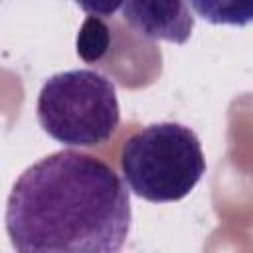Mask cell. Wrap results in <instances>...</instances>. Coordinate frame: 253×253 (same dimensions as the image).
<instances>
[{"mask_svg":"<svg viewBox=\"0 0 253 253\" xmlns=\"http://www.w3.org/2000/svg\"><path fill=\"white\" fill-rule=\"evenodd\" d=\"M126 184L101 158L59 150L28 166L6 204L20 253H117L130 231Z\"/></svg>","mask_w":253,"mask_h":253,"instance_id":"obj_1","label":"cell"},{"mask_svg":"<svg viewBox=\"0 0 253 253\" xmlns=\"http://www.w3.org/2000/svg\"><path fill=\"white\" fill-rule=\"evenodd\" d=\"M119 166L128 190L152 204L186 198L206 174L198 134L174 121L152 123L126 136Z\"/></svg>","mask_w":253,"mask_h":253,"instance_id":"obj_2","label":"cell"},{"mask_svg":"<svg viewBox=\"0 0 253 253\" xmlns=\"http://www.w3.org/2000/svg\"><path fill=\"white\" fill-rule=\"evenodd\" d=\"M40 126L65 146L107 142L121 123L115 83L95 69H69L47 77L38 95Z\"/></svg>","mask_w":253,"mask_h":253,"instance_id":"obj_3","label":"cell"},{"mask_svg":"<svg viewBox=\"0 0 253 253\" xmlns=\"http://www.w3.org/2000/svg\"><path fill=\"white\" fill-rule=\"evenodd\" d=\"M123 20L146 40L186 43L194 30L188 0H126Z\"/></svg>","mask_w":253,"mask_h":253,"instance_id":"obj_4","label":"cell"},{"mask_svg":"<svg viewBox=\"0 0 253 253\" xmlns=\"http://www.w3.org/2000/svg\"><path fill=\"white\" fill-rule=\"evenodd\" d=\"M113 42V18L111 24L99 16H87L77 34V55L91 65H101Z\"/></svg>","mask_w":253,"mask_h":253,"instance_id":"obj_5","label":"cell"},{"mask_svg":"<svg viewBox=\"0 0 253 253\" xmlns=\"http://www.w3.org/2000/svg\"><path fill=\"white\" fill-rule=\"evenodd\" d=\"M194 12L215 26H247L253 22V0H188Z\"/></svg>","mask_w":253,"mask_h":253,"instance_id":"obj_6","label":"cell"},{"mask_svg":"<svg viewBox=\"0 0 253 253\" xmlns=\"http://www.w3.org/2000/svg\"><path fill=\"white\" fill-rule=\"evenodd\" d=\"M85 14L99 18H113L119 10H123L126 0H73Z\"/></svg>","mask_w":253,"mask_h":253,"instance_id":"obj_7","label":"cell"}]
</instances>
